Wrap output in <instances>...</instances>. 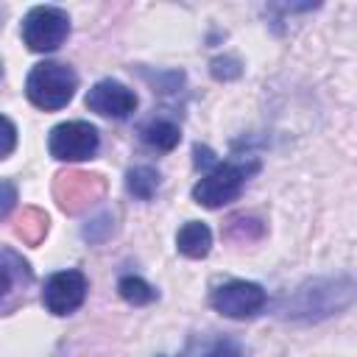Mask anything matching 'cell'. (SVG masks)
<instances>
[{
    "label": "cell",
    "mask_w": 357,
    "mask_h": 357,
    "mask_svg": "<svg viewBox=\"0 0 357 357\" xmlns=\"http://www.w3.org/2000/svg\"><path fill=\"white\" fill-rule=\"evenodd\" d=\"M75 86H78V75L67 64H59V61L36 64L25 81V92H28L31 103L45 112H56V109L67 106L75 95Z\"/></svg>",
    "instance_id": "cell-1"
},
{
    "label": "cell",
    "mask_w": 357,
    "mask_h": 357,
    "mask_svg": "<svg viewBox=\"0 0 357 357\" xmlns=\"http://www.w3.org/2000/svg\"><path fill=\"white\" fill-rule=\"evenodd\" d=\"M254 170H257V165H215V170H209L192 187V198L209 209L223 206L240 195L248 173H254Z\"/></svg>",
    "instance_id": "cell-2"
},
{
    "label": "cell",
    "mask_w": 357,
    "mask_h": 357,
    "mask_svg": "<svg viewBox=\"0 0 357 357\" xmlns=\"http://www.w3.org/2000/svg\"><path fill=\"white\" fill-rule=\"evenodd\" d=\"M67 31H70V20L56 6H36L22 20V39L36 53L56 50L67 39Z\"/></svg>",
    "instance_id": "cell-3"
},
{
    "label": "cell",
    "mask_w": 357,
    "mask_h": 357,
    "mask_svg": "<svg viewBox=\"0 0 357 357\" xmlns=\"http://www.w3.org/2000/svg\"><path fill=\"white\" fill-rule=\"evenodd\" d=\"M265 290L243 279H231L212 290V307L226 318H251L265 307Z\"/></svg>",
    "instance_id": "cell-4"
},
{
    "label": "cell",
    "mask_w": 357,
    "mask_h": 357,
    "mask_svg": "<svg viewBox=\"0 0 357 357\" xmlns=\"http://www.w3.org/2000/svg\"><path fill=\"white\" fill-rule=\"evenodd\" d=\"M50 153L61 162H81L98 151V131L84 120L59 123L50 131Z\"/></svg>",
    "instance_id": "cell-5"
},
{
    "label": "cell",
    "mask_w": 357,
    "mask_h": 357,
    "mask_svg": "<svg viewBox=\"0 0 357 357\" xmlns=\"http://www.w3.org/2000/svg\"><path fill=\"white\" fill-rule=\"evenodd\" d=\"M86 279L81 271H59L45 282L42 301L53 315H67L84 304Z\"/></svg>",
    "instance_id": "cell-6"
},
{
    "label": "cell",
    "mask_w": 357,
    "mask_h": 357,
    "mask_svg": "<svg viewBox=\"0 0 357 357\" xmlns=\"http://www.w3.org/2000/svg\"><path fill=\"white\" fill-rule=\"evenodd\" d=\"M31 279L28 262L11 248H0V312H11L20 304Z\"/></svg>",
    "instance_id": "cell-7"
},
{
    "label": "cell",
    "mask_w": 357,
    "mask_h": 357,
    "mask_svg": "<svg viewBox=\"0 0 357 357\" xmlns=\"http://www.w3.org/2000/svg\"><path fill=\"white\" fill-rule=\"evenodd\" d=\"M86 106L103 117H128L134 109H137V95L120 84V81H98L89 92H86Z\"/></svg>",
    "instance_id": "cell-8"
},
{
    "label": "cell",
    "mask_w": 357,
    "mask_h": 357,
    "mask_svg": "<svg viewBox=\"0 0 357 357\" xmlns=\"http://www.w3.org/2000/svg\"><path fill=\"white\" fill-rule=\"evenodd\" d=\"M176 245H178V251H181L184 257H190V259H201V257H206L209 248H212V231H209L206 223H201V220H190V223H184V226L178 229V234H176Z\"/></svg>",
    "instance_id": "cell-9"
},
{
    "label": "cell",
    "mask_w": 357,
    "mask_h": 357,
    "mask_svg": "<svg viewBox=\"0 0 357 357\" xmlns=\"http://www.w3.org/2000/svg\"><path fill=\"white\" fill-rule=\"evenodd\" d=\"M142 139H145V145H151L156 151H173L178 145L181 134H178V126L176 123H170V120H153V123H148L142 128Z\"/></svg>",
    "instance_id": "cell-10"
},
{
    "label": "cell",
    "mask_w": 357,
    "mask_h": 357,
    "mask_svg": "<svg viewBox=\"0 0 357 357\" xmlns=\"http://www.w3.org/2000/svg\"><path fill=\"white\" fill-rule=\"evenodd\" d=\"M126 184H128V190H131L137 198L148 201V198L156 192V187H159V173H156L153 167H148V165H139V167H131V170H128Z\"/></svg>",
    "instance_id": "cell-11"
},
{
    "label": "cell",
    "mask_w": 357,
    "mask_h": 357,
    "mask_svg": "<svg viewBox=\"0 0 357 357\" xmlns=\"http://www.w3.org/2000/svg\"><path fill=\"white\" fill-rule=\"evenodd\" d=\"M117 290H120V296L128 301V304H148V301H153V287L145 282V279H139V276H123L120 279V284H117Z\"/></svg>",
    "instance_id": "cell-12"
},
{
    "label": "cell",
    "mask_w": 357,
    "mask_h": 357,
    "mask_svg": "<svg viewBox=\"0 0 357 357\" xmlns=\"http://www.w3.org/2000/svg\"><path fill=\"white\" fill-rule=\"evenodd\" d=\"M17 145V128L8 117L0 114V159H6Z\"/></svg>",
    "instance_id": "cell-13"
},
{
    "label": "cell",
    "mask_w": 357,
    "mask_h": 357,
    "mask_svg": "<svg viewBox=\"0 0 357 357\" xmlns=\"http://www.w3.org/2000/svg\"><path fill=\"white\" fill-rule=\"evenodd\" d=\"M14 204H17V190H14V184H11V181H0V220L14 209Z\"/></svg>",
    "instance_id": "cell-14"
},
{
    "label": "cell",
    "mask_w": 357,
    "mask_h": 357,
    "mask_svg": "<svg viewBox=\"0 0 357 357\" xmlns=\"http://www.w3.org/2000/svg\"><path fill=\"white\" fill-rule=\"evenodd\" d=\"M204 357H245L234 343H218V346H212Z\"/></svg>",
    "instance_id": "cell-15"
}]
</instances>
